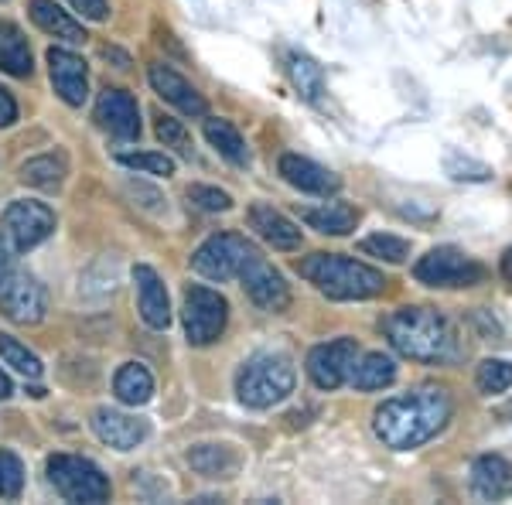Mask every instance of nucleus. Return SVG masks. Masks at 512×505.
Returning a JSON list of instances; mask_svg holds the SVG:
<instances>
[{"label":"nucleus","instance_id":"1","mask_svg":"<svg viewBox=\"0 0 512 505\" xmlns=\"http://www.w3.org/2000/svg\"><path fill=\"white\" fill-rule=\"evenodd\" d=\"M451 396L444 386L424 383L407 396L383 400L373 413V430L390 451H414L441 434L451 420Z\"/></svg>","mask_w":512,"mask_h":505},{"label":"nucleus","instance_id":"2","mask_svg":"<svg viewBox=\"0 0 512 505\" xmlns=\"http://www.w3.org/2000/svg\"><path fill=\"white\" fill-rule=\"evenodd\" d=\"M383 335L390 338V345L403 359L414 362H451L458 355V335L454 325L444 318L441 311L424 308V304H407V308H396L386 314Z\"/></svg>","mask_w":512,"mask_h":505},{"label":"nucleus","instance_id":"3","mask_svg":"<svg viewBox=\"0 0 512 505\" xmlns=\"http://www.w3.org/2000/svg\"><path fill=\"white\" fill-rule=\"evenodd\" d=\"M301 277L308 284H315L328 301H369V297L383 294L390 280L383 277V270L369 267L362 260L342 253H311L297 263Z\"/></svg>","mask_w":512,"mask_h":505},{"label":"nucleus","instance_id":"4","mask_svg":"<svg viewBox=\"0 0 512 505\" xmlns=\"http://www.w3.org/2000/svg\"><path fill=\"white\" fill-rule=\"evenodd\" d=\"M297 386V369L284 352H256L236 372V396L250 410H270L284 403Z\"/></svg>","mask_w":512,"mask_h":505},{"label":"nucleus","instance_id":"5","mask_svg":"<svg viewBox=\"0 0 512 505\" xmlns=\"http://www.w3.org/2000/svg\"><path fill=\"white\" fill-rule=\"evenodd\" d=\"M0 314L18 325H38L45 318V291L28 270H21L18 250L0 236Z\"/></svg>","mask_w":512,"mask_h":505},{"label":"nucleus","instance_id":"6","mask_svg":"<svg viewBox=\"0 0 512 505\" xmlns=\"http://www.w3.org/2000/svg\"><path fill=\"white\" fill-rule=\"evenodd\" d=\"M48 482L65 502H82V505H99L113 495L110 478L99 471L89 458L79 454H55L48 458Z\"/></svg>","mask_w":512,"mask_h":505},{"label":"nucleus","instance_id":"7","mask_svg":"<svg viewBox=\"0 0 512 505\" xmlns=\"http://www.w3.org/2000/svg\"><path fill=\"white\" fill-rule=\"evenodd\" d=\"M417 284L437 287V291H458V287H475L485 280V267L475 256L461 253L458 246H434L427 256L414 263Z\"/></svg>","mask_w":512,"mask_h":505},{"label":"nucleus","instance_id":"8","mask_svg":"<svg viewBox=\"0 0 512 505\" xmlns=\"http://www.w3.org/2000/svg\"><path fill=\"white\" fill-rule=\"evenodd\" d=\"M181 321H185V338L195 349L219 342L229 321V301L219 291L205 284H192L185 291V308H181Z\"/></svg>","mask_w":512,"mask_h":505},{"label":"nucleus","instance_id":"9","mask_svg":"<svg viewBox=\"0 0 512 505\" xmlns=\"http://www.w3.org/2000/svg\"><path fill=\"white\" fill-rule=\"evenodd\" d=\"M260 253L246 236L239 233H219L209 236L202 246L192 253V270L205 280H216V284H226V280L239 277V270Z\"/></svg>","mask_w":512,"mask_h":505},{"label":"nucleus","instance_id":"10","mask_svg":"<svg viewBox=\"0 0 512 505\" xmlns=\"http://www.w3.org/2000/svg\"><path fill=\"white\" fill-rule=\"evenodd\" d=\"M59 219L48 209L45 202H35V198H18L4 209V219H0V236L14 246L18 253H28L35 246L45 243L48 236L55 233Z\"/></svg>","mask_w":512,"mask_h":505},{"label":"nucleus","instance_id":"11","mask_svg":"<svg viewBox=\"0 0 512 505\" xmlns=\"http://www.w3.org/2000/svg\"><path fill=\"white\" fill-rule=\"evenodd\" d=\"M355 355H359V342H355V338H335V342L315 345V349L308 352L304 369H308L311 383L318 389H325V393H332V389H338L342 383H349V369H352Z\"/></svg>","mask_w":512,"mask_h":505},{"label":"nucleus","instance_id":"12","mask_svg":"<svg viewBox=\"0 0 512 505\" xmlns=\"http://www.w3.org/2000/svg\"><path fill=\"white\" fill-rule=\"evenodd\" d=\"M239 280H243L246 297H250L260 311L280 314V311H287V304H291V287H287L284 273H280L277 267H270L260 253H256L243 270H239Z\"/></svg>","mask_w":512,"mask_h":505},{"label":"nucleus","instance_id":"13","mask_svg":"<svg viewBox=\"0 0 512 505\" xmlns=\"http://www.w3.org/2000/svg\"><path fill=\"white\" fill-rule=\"evenodd\" d=\"M48 76H52L55 96H59L65 106H72V110H79L89 99V69L76 52H69V48H59V45L48 48Z\"/></svg>","mask_w":512,"mask_h":505},{"label":"nucleus","instance_id":"14","mask_svg":"<svg viewBox=\"0 0 512 505\" xmlns=\"http://www.w3.org/2000/svg\"><path fill=\"white\" fill-rule=\"evenodd\" d=\"M89 424H93V434L99 441L106 447H113V451H134V447H140L147 437H151V424L127 410L99 407Z\"/></svg>","mask_w":512,"mask_h":505},{"label":"nucleus","instance_id":"15","mask_svg":"<svg viewBox=\"0 0 512 505\" xmlns=\"http://www.w3.org/2000/svg\"><path fill=\"white\" fill-rule=\"evenodd\" d=\"M147 82H151V89L164 99V103H171L178 113H185V117H195V120L209 117L205 96L198 93V89L181 76V72L171 69V65L154 62L151 69H147Z\"/></svg>","mask_w":512,"mask_h":505},{"label":"nucleus","instance_id":"16","mask_svg":"<svg viewBox=\"0 0 512 505\" xmlns=\"http://www.w3.org/2000/svg\"><path fill=\"white\" fill-rule=\"evenodd\" d=\"M96 120L113 140H137L140 137V106L127 89H103L96 99Z\"/></svg>","mask_w":512,"mask_h":505},{"label":"nucleus","instance_id":"17","mask_svg":"<svg viewBox=\"0 0 512 505\" xmlns=\"http://www.w3.org/2000/svg\"><path fill=\"white\" fill-rule=\"evenodd\" d=\"M277 171L287 185L297 188V192H304V195L328 198L342 188V178H338L335 171H328L325 164L311 161V157H304V154H280Z\"/></svg>","mask_w":512,"mask_h":505},{"label":"nucleus","instance_id":"18","mask_svg":"<svg viewBox=\"0 0 512 505\" xmlns=\"http://www.w3.org/2000/svg\"><path fill=\"white\" fill-rule=\"evenodd\" d=\"M134 287H137V308L140 318H144L147 328L154 331H168L171 325V297L168 287H164L161 273L147 263H137L134 267Z\"/></svg>","mask_w":512,"mask_h":505},{"label":"nucleus","instance_id":"19","mask_svg":"<svg viewBox=\"0 0 512 505\" xmlns=\"http://www.w3.org/2000/svg\"><path fill=\"white\" fill-rule=\"evenodd\" d=\"M250 229L263 239V243L274 246V250H280V253L301 250V239H304L301 229H297L284 212H277L274 205L256 202L250 209Z\"/></svg>","mask_w":512,"mask_h":505},{"label":"nucleus","instance_id":"20","mask_svg":"<svg viewBox=\"0 0 512 505\" xmlns=\"http://www.w3.org/2000/svg\"><path fill=\"white\" fill-rule=\"evenodd\" d=\"M472 492L482 502H502L512 495V465L502 454H478L472 461Z\"/></svg>","mask_w":512,"mask_h":505},{"label":"nucleus","instance_id":"21","mask_svg":"<svg viewBox=\"0 0 512 505\" xmlns=\"http://www.w3.org/2000/svg\"><path fill=\"white\" fill-rule=\"evenodd\" d=\"M28 14L48 38L65 41V45H82V41H86V28H82L69 11H62L55 0H31Z\"/></svg>","mask_w":512,"mask_h":505},{"label":"nucleus","instance_id":"22","mask_svg":"<svg viewBox=\"0 0 512 505\" xmlns=\"http://www.w3.org/2000/svg\"><path fill=\"white\" fill-rule=\"evenodd\" d=\"M31 69H35V59H31V45L24 31L11 21H0V72L14 79H28Z\"/></svg>","mask_w":512,"mask_h":505},{"label":"nucleus","instance_id":"23","mask_svg":"<svg viewBox=\"0 0 512 505\" xmlns=\"http://www.w3.org/2000/svg\"><path fill=\"white\" fill-rule=\"evenodd\" d=\"M349 383L362 393H373V389H386L396 383V362L393 355L383 352H366L355 355L352 369H349Z\"/></svg>","mask_w":512,"mask_h":505},{"label":"nucleus","instance_id":"24","mask_svg":"<svg viewBox=\"0 0 512 505\" xmlns=\"http://www.w3.org/2000/svg\"><path fill=\"white\" fill-rule=\"evenodd\" d=\"M113 393L123 407H144L154 396V376L144 362H123L113 376Z\"/></svg>","mask_w":512,"mask_h":505},{"label":"nucleus","instance_id":"25","mask_svg":"<svg viewBox=\"0 0 512 505\" xmlns=\"http://www.w3.org/2000/svg\"><path fill=\"white\" fill-rule=\"evenodd\" d=\"M205 140H209V144L216 147L229 164H236V168H250L253 154H250V147H246V137L239 134L236 123L219 120V117H205Z\"/></svg>","mask_w":512,"mask_h":505},{"label":"nucleus","instance_id":"26","mask_svg":"<svg viewBox=\"0 0 512 505\" xmlns=\"http://www.w3.org/2000/svg\"><path fill=\"white\" fill-rule=\"evenodd\" d=\"M301 219L321 236H349L359 226V209H352L345 202H325L318 209H304Z\"/></svg>","mask_w":512,"mask_h":505},{"label":"nucleus","instance_id":"27","mask_svg":"<svg viewBox=\"0 0 512 505\" xmlns=\"http://www.w3.org/2000/svg\"><path fill=\"white\" fill-rule=\"evenodd\" d=\"M287 62V76H291L297 96L308 99V103H318L321 93H325V69L311 59V55L297 52V48H291V52L284 55Z\"/></svg>","mask_w":512,"mask_h":505},{"label":"nucleus","instance_id":"28","mask_svg":"<svg viewBox=\"0 0 512 505\" xmlns=\"http://www.w3.org/2000/svg\"><path fill=\"white\" fill-rule=\"evenodd\" d=\"M188 465L202 478H233L239 471V454L226 444H198L188 451Z\"/></svg>","mask_w":512,"mask_h":505},{"label":"nucleus","instance_id":"29","mask_svg":"<svg viewBox=\"0 0 512 505\" xmlns=\"http://www.w3.org/2000/svg\"><path fill=\"white\" fill-rule=\"evenodd\" d=\"M21 181L31 188H45V192H52V188H59L65 181V161L55 154L31 157V161L21 164Z\"/></svg>","mask_w":512,"mask_h":505},{"label":"nucleus","instance_id":"30","mask_svg":"<svg viewBox=\"0 0 512 505\" xmlns=\"http://www.w3.org/2000/svg\"><path fill=\"white\" fill-rule=\"evenodd\" d=\"M444 175L451 181H465V185H485V181L495 178V171L485 161H475V157L448 147V151H444Z\"/></svg>","mask_w":512,"mask_h":505},{"label":"nucleus","instance_id":"31","mask_svg":"<svg viewBox=\"0 0 512 505\" xmlns=\"http://www.w3.org/2000/svg\"><path fill=\"white\" fill-rule=\"evenodd\" d=\"M117 164H123L127 171H140V175H154V178H171L175 175V157L164 151H123L117 154Z\"/></svg>","mask_w":512,"mask_h":505},{"label":"nucleus","instance_id":"32","mask_svg":"<svg viewBox=\"0 0 512 505\" xmlns=\"http://www.w3.org/2000/svg\"><path fill=\"white\" fill-rule=\"evenodd\" d=\"M359 253L373 256V260H383V263H407L410 243H407V239H400V236H390V233H376V236L362 239Z\"/></svg>","mask_w":512,"mask_h":505},{"label":"nucleus","instance_id":"33","mask_svg":"<svg viewBox=\"0 0 512 505\" xmlns=\"http://www.w3.org/2000/svg\"><path fill=\"white\" fill-rule=\"evenodd\" d=\"M0 359H4V366H11L14 372H21V376H28V379H38L41 372H45L38 355L11 335H0Z\"/></svg>","mask_w":512,"mask_h":505},{"label":"nucleus","instance_id":"34","mask_svg":"<svg viewBox=\"0 0 512 505\" xmlns=\"http://www.w3.org/2000/svg\"><path fill=\"white\" fill-rule=\"evenodd\" d=\"M475 386L482 396H499L512 386V362L509 359H485L475 372Z\"/></svg>","mask_w":512,"mask_h":505},{"label":"nucleus","instance_id":"35","mask_svg":"<svg viewBox=\"0 0 512 505\" xmlns=\"http://www.w3.org/2000/svg\"><path fill=\"white\" fill-rule=\"evenodd\" d=\"M24 492V465L14 451H0V499H18Z\"/></svg>","mask_w":512,"mask_h":505},{"label":"nucleus","instance_id":"36","mask_svg":"<svg viewBox=\"0 0 512 505\" xmlns=\"http://www.w3.org/2000/svg\"><path fill=\"white\" fill-rule=\"evenodd\" d=\"M158 140H161L164 147H171L175 154L192 157V134H188L185 123H181V120L161 117V120H158Z\"/></svg>","mask_w":512,"mask_h":505},{"label":"nucleus","instance_id":"37","mask_svg":"<svg viewBox=\"0 0 512 505\" xmlns=\"http://www.w3.org/2000/svg\"><path fill=\"white\" fill-rule=\"evenodd\" d=\"M188 198H192L202 212H229L233 209V198H229V192H222V188H216V185H192L188 188Z\"/></svg>","mask_w":512,"mask_h":505},{"label":"nucleus","instance_id":"38","mask_svg":"<svg viewBox=\"0 0 512 505\" xmlns=\"http://www.w3.org/2000/svg\"><path fill=\"white\" fill-rule=\"evenodd\" d=\"M72 11L82 14L86 21H106L110 18V0H69Z\"/></svg>","mask_w":512,"mask_h":505},{"label":"nucleus","instance_id":"39","mask_svg":"<svg viewBox=\"0 0 512 505\" xmlns=\"http://www.w3.org/2000/svg\"><path fill=\"white\" fill-rule=\"evenodd\" d=\"M14 120H18V103H14V96L0 86V127H11Z\"/></svg>","mask_w":512,"mask_h":505},{"label":"nucleus","instance_id":"40","mask_svg":"<svg viewBox=\"0 0 512 505\" xmlns=\"http://www.w3.org/2000/svg\"><path fill=\"white\" fill-rule=\"evenodd\" d=\"M499 273H502V280H506V284H512V246H509V250H506V253H502Z\"/></svg>","mask_w":512,"mask_h":505},{"label":"nucleus","instance_id":"41","mask_svg":"<svg viewBox=\"0 0 512 505\" xmlns=\"http://www.w3.org/2000/svg\"><path fill=\"white\" fill-rule=\"evenodd\" d=\"M11 393H14L11 379H7V372L0 369V400H11Z\"/></svg>","mask_w":512,"mask_h":505}]
</instances>
